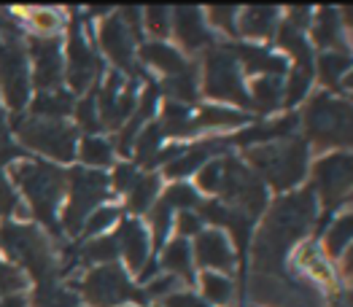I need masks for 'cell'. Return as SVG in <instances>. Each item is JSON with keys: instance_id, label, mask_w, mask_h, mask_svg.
<instances>
[{"instance_id": "obj_11", "label": "cell", "mask_w": 353, "mask_h": 307, "mask_svg": "<svg viewBox=\"0 0 353 307\" xmlns=\"http://www.w3.org/2000/svg\"><path fill=\"white\" fill-rule=\"evenodd\" d=\"M313 194L324 200L326 211H334L348 200L351 191V156L345 151H334L319 159L313 167Z\"/></svg>"}, {"instance_id": "obj_13", "label": "cell", "mask_w": 353, "mask_h": 307, "mask_svg": "<svg viewBox=\"0 0 353 307\" xmlns=\"http://www.w3.org/2000/svg\"><path fill=\"white\" fill-rule=\"evenodd\" d=\"M30 70H32V81L41 87V92L59 89V78L65 70L62 60V43L59 38H32L28 46Z\"/></svg>"}, {"instance_id": "obj_12", "label": "cell", "mask_w": 353, "mask_h": 307, "mask_svg": "<svg viewBox=\"0 0 353 307\" xmlns=\"http://www.w3.org/2000/svg\"><path fill=\"white\" fill-rule=\"evenodd\" d=\"M192 256H194V264L203 267V273L230 275L235 270L232 243H230L227 232L219 229V226H210V229H200L197 232L194 246H192Z\"/></svg>"}, {"instance_id": "obj_35", "label": "cell", "mask_w": 353, "mask_h": 307, "mask_svg": "<svg viewBox=\"0 0 353 307\" xmlns=\"http://www.w3.org/2000/svg\"><path fill=\"white\" fill-rule=\"evenodd\" d=\"M30 30L35 32V38H54L62 25V17L52 8H35L28 14Z\"/></svg>"}, {"instance_id": "obj_18", "label": "cell", "mask_w": 353, "mask_h": 307, "mask_svg": "<svg viewBox=\"0 0 353 307\" xmlns=\"http://www.w3.org/2000/svg\"><path fill=\"white\" fill-rule=\"evenodd\" d=\"M170 30L176 32L178 43H181L183 49H189V52L205 49L208 43L213 41L203 11L194 8V6H181V8L173 11V17H170Z\"/></svg>"}, {"instance_id": "obj_21", "label": "cell", "mask_w": 353, "mask_h": 307, "mask_svg": "<svg viewBox=\"0 0 353 307\" xmlns=\"http://www.w3.org/2000/svg\"><path fill=\"white\" fill-rule=\"evenodd\" d=\"M138 57L146 65H151L154 70H159L162 76H168V78H173V76L183 73L189 67L186 60H183V54L178 52L176 46L165 43V41H148V43H143L138 49Z\"/></svg>"}, {"instance_id": "obj_15", "label": "cell", "mask_w": 353, "mask_h": 307, "mask_svg": "<svg viewBox=\"0 0 353 307\" xmlns=\"http://www.w3.org/2000/svg\"><path fill=\"white\" fill-rule=\"evenodd\" d=\"M100 46L111 57L119 70H132L135 60V30L132 19L124 17H108L100 28Z\"/></svg>"}, {"instance_id": "obj_4", "label": "cell", "mask_w": 353, "mask_h": 307, "mask_svg": "<svg viewBox=\"0 0 353 307\" xmlns=\"http://www.w3.org/2000/svg\"><path fill=\"white\" fill-rule=\"evenodd\" d=\"M0 246L3 251L17 259L25 270H30L35 277L52 275L54 256L49 235L32 224H17V221H3L0 224Z\"/></svg>"}, {"instance_id": "obj_16", "label": "cell", "mask_w": 353, "mask_h": 307, "mask_svg": "<svg viewBox=\"0 0 353 307\" xmlns=\"http://www.w3.org/2000/svg\"><path fill=\"white\" fill-rule=\"evenodd\" d=\"M100 76V60L94 54V49L89 46V41L79 30L70 32V43H68V84L81 92Z\"/></svg>"}, {"instance_id": "obj_22", "label": "cell", "mask_w": 353, "mask_h": 307, "mask_svg": "<svg viewBox=\"0 0 353 307\" xmlns=\"http://www.w3.org/2000/svg\"><path fill=\"white\" fill-rule=\"evenodd\" d=\"M159 267L168 270V275H176L178 280L183 283H194V256H192V243L183 240V237H173L168 246H165V253L159 259Z\"/></svg>"}, {"instance_id": "obj_24", "label": "cell", "mask_w": 353, "mask_h": 307, "mask_svg": "<svg viewBox=\"0 0 353 307\" xmlns=\"http://www.w3.org/2000/svg\"><path fill=\"white\" fill-rule=\"evenodd\" d=\"M200 297L210 307H227L235 297V283L221 273H203L200 275Z\"/></svg>"}, {"instance_id": "obj_32", "label": "cell", "mask_w": 353, "mask_h": 307, "mask_svg": "<svg viewBox=\"0 0 353 307\" xmlns=\"http://www.w3.org/2000/svg\"><path fill=\"white\" fill-rule=\"evenodd\" d=\"M117 221H119L117 205H100V208H94V211L87 215V221H84L81 229H84V235L92 240V237H103V235H108V232L114 229Z\"/></svg>"}, {"instance_id": "obj_42", "label": "cell", "mask_w": 353, "mask_h": 307, "mask_svg": "<svg viewBox=\"0 0 353 307\" xmlns=\"http://www.w3.org/2000/svg\"><path fill=\"white\" fill-rule=\"evenodd\" d=\"M0 307H28V305H25V299H22L19 294H14V297H6V299L0 302Z\"/></svg>"}, {"instance_id": "obj_19", "label": "cell", "mask_w": 353, "mask_h": 307, "mask_svg": "<svg viewBox=\"0 0 353 307\" xmlns=\"http://www.w3.org/2000/svg\"><path fill=\"white\" fill-rule=\"evenodd\" d=\"M219 151H227L224 140H203V143H194V146H186V149H178L176 156L165 165V173L170 178H183L189 173H194L197 167L208 165Z\"/></svg>"}, {"instance_id": "obj_3", "label": "cell", "mask_w": 353, "mask_h": 307, "mask_svg": "<svg viewBox=\"0 0 353 307\" xmlns=\"http://www.w3.org/2000/svg\"><path fill=\"white\" fill-rule=\"evenodd\" d=\"M245 159L254 165L256 178L278 191H289L307 176V146L302 140H272L245 151Z\"/></svg>"}, {"instance_id": "obj_8", "label": "cell", "mask_w": 353, "mask_h": 307, "mask_svg": "<svg viewBox=\"0 0 353 307\" xmlns=\"http://www.w3.org/2000/svg\"><path fill=\"white\" fill-rule=\"evenodd\" d=\"M17 138L30 146L32 151L46 154L54 162H73L76 159V129L65 119H41V116H30L17 127Z\"/></svg>"}, {"instance_id": "obj_36", "label": "cell", "mask_w": 353, "mask_h": 307, "mask_svg": "<svg viewBox=\"0 0 353 307\" xmlns=\"http://www.w3.org/2000/svg\"><path fill=\"white\" fill-rule=\"evenodd\" d=\"M143 22H146V30L154 41H165L170 35V11L165 6H151V8H146Z\"/></svg>"}, {"instance_id": "obj_31", "label": "cell", "mask_w": 353, "mask_h": 307, "mask_svg": "<svg viewBox=\"0 0 353 307\" xmlns=\"http://www.w3.org/2000/svg\"><path fill=\"white\" fill-rule=\"evenodd\" d=\"M340 17L334 8H321V14L316 17V25H313V41L321 46V49H332L340 43Z\"/></svg>"}, {"instance_id": "obj_23", "label": "cell", "mask_w": 353, "mask_h": 307, "mask_svg": "<svg viewBox=\"0 0 353 307\" xmlns=\"http://www.w3.org/2000/svg\"><path fill=\"white\" fill-rule=\"evenodd\" d=\"M294 262L296 267H302L305 277H310L313 283H321L326 288H334V275L329 270V259H326L321 251H316V246L302 243V246L296 248Z\"/></svg>"}, {"instance_id": "obj_40", "label": "cell", "mask_w": 353, "mask_h": 307, "mask_svg": "<svg viewBox=\"0 0 353 307\" xmlns=\"http://www.w3.org/2000/svg\"><path fill=\"white\" fill-rule=\"evenodd\" d=\"M76 119L79 124L84 127V129H100V114H97V103H94V94H87L81 103H79V108H76Z\"/></svg>"}, {"instance_id": "obj_25", "label": "cell", "mask_w": 353, "mask_h": 307, "mask_svg": "<svg viewBox=\"0 0 353 307\" xmlns=\"http://www.w3.org/2000/svg\"><path fill=\"white\" fill-rule=\"evenodd\" d=\"M73 94L62 92V89H49V92H38L32 103V116L41 119H65L73 111Z\"/></svg>"}, {"instance_id": "obj_5", "label": "cell", "mask_w": 353, "mask_h": 307, "mask_svg": "<svg viewBox=\"0 0 353 307\" xmlns=\"http://www.w3.org/2000/svg\"><path fill=\"white\" fill-rule=\"evenodd\" d=\"M305 132L316 146H348L351 140V108L345 100L316 94L305 108Z\"/></svg>"}, {"instance_id": "obj_37", "label": "cell", "mask_w": 353, "mask_h": 307, "mask_svg": "<svg viewBox=\"0 0 353 307\" xmlns=\"http://www.w3.org/2000/svg\"><path fill=\"white\" fill-rule=\"evenodd\" d=\"M237 11L235 6H213V8H208L205 22H210L213 28H219L221 32H227V35H235L237 32Z\"/></svg>"}, {"instance_id": "obj_14", "label": "cell", "mask_w": 353, "mask_h": 307, "mask_svg": "<svg viewBox=\"0 0 353 307\" xmlns=\"http://www.w3.org/2000/svg\"><path fill=\"white\" fill-rule=\"evenodd\" d=\"M135 87L130 81H124L119 73H111L103 84L100 94H94L97 103V114H100V124L108 127H121L124 119L132 116L135 111Z\"/></svg>"}, {"instance_id": "obj_6", "label": "cell", "mask_w": 353, "mask_h": 307, "mask_svg": "<svg viewBox=\"0 0 353 307\" xmlns=\"http://www.w3.org/2000/svg\"><path fill=\"white\" fill-rule=\"evenodd\" d=\"M203 89L208 97L219 100V105H245L251 108L248 89L243 84V70L232 49L216 46L210 49L203 65Z\"/></svg>"}, {"instance_id": "obj_28", "label": "cell", "mask_w": 353, "mask_h": 307, "mask_svg": "<svg viewBox=\"0 0 353 307\" xmlns=\"http://www.w3.org/2000/svg\"><path fill=\"white\" fill-rule=\"evenodd\" d=\"M348 246H351V213L343 211L337 215L329 229H326V237H324V253L326 259H337L343 253H348Z\"/></svg>"}, {"instance_id": "obj_7", "label": "cell", "mask_w": 353, "mask_h": 307, "mask_svg": "<svg viewBox=\"0 0 353 307\" xmlns=\"http://www.w3.org/2000/svg\"><path fill=\"white\" fill-rule=\"evenodd\" d=\"M111 194L108 176L103 170L73 167L68 173V205L62 213V224L68 232H79L87 221V215L100 208V202Z\"/></svg>"}, {"instance_id": "obj_39", "label": "cell", "mask_w": 353, "mask_h": 307, "mask_svg": "<svg viewBox=\"0 0 353 307\" xmlns=\"http://www.w3.org/2000/svg\"><path fill=\"white\" fill-rule=\"evenodd\" d=\"M173 229H176V237H197V232L203 229V218L197 211H181V213L173 218Z\"/></svg>"}, {"instance_id": "obj_27", "label": "cell", "mask_w": 353, "mask_h": 307, "mask_svg": "<svg viewBox=\"0 0 353 307\" xmlns=\"http://www.w3.org/2000/svg\"><path fill=\"white\" fill-rule=\"evenodd\" d=\"M251 108L256 105L259 111H272L278 103H283V78L281 76H259L254 84H251Z\"/></svg>"}, {"instance_id": "obj_41", "label": "cell", "mask_w": 353, "mask_h": 307, "mask_svg": "<svg viewBox=\"0 0 353 307\" xmlns=\"http://www.w3.org/2000/svg\"><path fill=\"white\" fill-rule=\"evenodd\" d=\"M165 307H210V305H208L200 294H194V291H176V294L165 297Z\"/></svg>"}, {"instance_id": "obj_29", "label": "cell", "mask_w": 353, "mask_h": 307, "mask_svg": "<svg viewBox=\"0 0 353 307\" xmlns=\"http://www.w3.org/2000/svg\"><path fill=\"white\" fill-rule=\"evenodd\" d=\"M159 197V178L154 173L146 176H135V181L130 184V213H143L151 211V205Z\"/></svg>"}, {"instance_id": "obj_2", "label": "cell", "mask_w": 353, "mask_h": 307, "mask_svg": "<svg viewBox=\"0 0 353 307\" xmlns=\"http://www.w3.org/2000/svg\"><path fill=\"white\" fill-rule=\"evenodd\" d=\"M8 173H11V181L22 189L35 218H41L43 226H52L54 232L59 200L68 189V173H62L54 165H43V162H17L11 165Z\"/></svg>"}, {"instance_id": "obj_17", "label": "cell", "mask_w": 353, "mask_h": 307, "mask_svg": "<svg viewBox=\"0 0 353 307\" xmlns=\"http://www.w3.org/2000/svg\"><path fill=\"white\" fill-rule=\"evenodd\" d=\"M117 246L119 253L127 262V270L141 275L146 270V264L151 262V237H148L146 226L138 218L124 221L117 232Z\"/></svg>"}, {"instance_id": "obj_9", "label": "cell", "mask_w": 353, "mask_h": 307, "mask_svg": "<svg viewBox=\"0 0 353 307\" xmlns=\"http://www.w3.org/2000/svg\"><path fill=\"white\" fill-rule=\"evenodd\" d=\"M79 291L92 307H119L124 302H146L143 291L132 286V280L127 277V273L117 262L89 270L79 286Z\"/></svg>"}, {"instance_id": "obj_30", "label": "cell", "mask_w": 353, "mask_h": 307, "mask_svg": "<svg viewBox=\"0 0 353 307\" xmlns=\"http://www.w3.org/2000/svg\"><path fill=\"white\" fill-rule=\"evenodd\" d=\"M348 70H351V60L345 54L324 52L319 57V78L324 81L329 89H340V84L345 81V73Z\"/></svg>"}, {"instance_id": "obj_10", "label": "cell", "mask_w": 353, "mask_h": 307, "mask_svg": "<svg viewBox=\"0 0 353 307\" xmlns=\"http://www.w3.org/2000/svg\"><path fill=\"white\" fill-rule=\"evenodd\" d=\"M0 92L11 108L28 105L30 94V57L28 46L14 35H0Z\"/></svg>"}, {"instance_id": "obj_1", "label": "cell", "mask_w": 353, "mask_h": 307, "mask_svg": "<svg viewBox=\"0 0 353 307\" xmlns=\"http://www.w3.org/2000/svg\"><path fill=\"white\" fill-rule=\"evenodd\" d=\"M316 218V194L313 189H299L278 200L262 221V229L256 235L254 253H256V275H262L267 267L281 262L294 240H299L307 226Z\"/></svg>"}, {"instance_id": "obj_26", "label": "cell", "mask_w": 353, "mask_h": 307, "mask_svg": "<svg viewBox=\"0 0 353 307\" xmlns=\"http://www.w3.org/2000/svg\"><path fill=\"white\" fill-rule=\"evenodd\" d=\"M114 143L108 138H100V135H87L81 143H79V159L87 165V170H103L114 162Z\"/></svg>"}, {"instance_id": "obj_33", "label": "cell", "mask_w": 353, "mask_h": 307, "mask_svg": "<svg viewBox=\"0 0 353 307\" xmlns=\"http://www.w3.org/2000/svg\"><path fill=\"white\" fill-rule=\"evenodd\" d=\"M173 218H176V213H173L162 200L151 205V232H148L151 248L165 246V240H168V235H170V229H173Z\"/></svg>"}, {"instance_id": "obj_38", "label": "cell", "mask_w": 353, "mask_h": 307, "mask_svg": "<svg viewBox=\"0 0 353 307\" xmlns=\"http://www.w3.org/2000/svg\"><path fill=\"white\" fill-rule=\"evenodd\" d=\"M25 286H28V277L22 275L17 267L0 262V294H3V297H14V294H19Z\"/></svg>"}, {"instance_id": "obj_20", "label": "cell", "mask_w": 353, "mask_h": 307, "mask_svg": "<svg viewBox=\"0 0 353 307\" xmlns=\"http://www.w3.org/2000/svg\"><path fill=\"white\" fill-rule=\"evenodd\" d=\"M237 32L248 41H265L278 32V8L275 6H248L237 11Z\"/></svg>"}, {"instance_id": "obj_34", "label": "cell", "mask_w": 353, "mask_h": 307, "mask_svg": "<svg viewBox=\"0 0 353 307\" xmlns=\"http://www.w3.org/2000/svg\"><path fill=\"white\" fill-rule=\"evenodd\" d=\"M162 202L173 211V213H181V211H194L200 208V194L197 189L189 184H173L168 189V194L162 197Z\"/></svg>"}]
</instances>
